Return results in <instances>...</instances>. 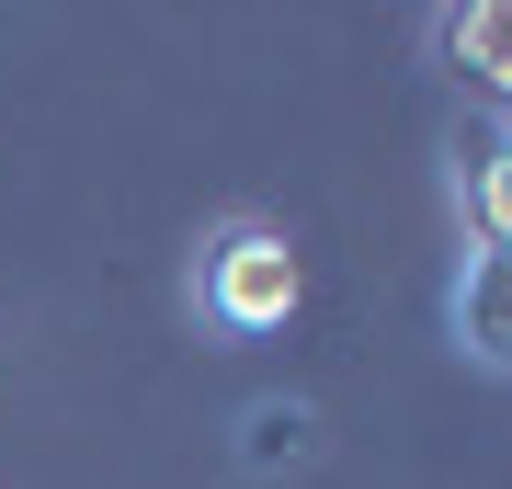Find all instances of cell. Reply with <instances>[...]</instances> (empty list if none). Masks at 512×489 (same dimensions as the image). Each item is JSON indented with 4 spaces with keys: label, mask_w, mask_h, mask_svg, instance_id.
Here are the masks:
<instances>
[{
    "label": "cell",
    "mask_w": 512,
    "mask_h": 489,
    "mask_svg": "<svg viewBox=\"0 0 512 489\" xmlns=\"http://www.w3.org/2000/svg\"><path fill=\"white\" fill-rule=\"evenodd\" d=\"M296 467V455H308V410H251V467Z\"/></svg>",
    "instance_id": "5"
},
{
    "label": "cell",
    "mask_w": 512,
    "mask_h": 489,
    "mask_svg": "<svg viewBox=\"0 0 512 489\" xmlns=\"http://www.w3.org/2000/svg\"><path fill=\"white\" fill-rule=\"evenodd\" d=\"M444 46H456V69L512 114V0H467V12H444Z\"/></svg>",
    "instance_id": "3"
},
{
    "label": "cell",
    "mask_w": 512,
    "mask_h": 489,
    "mask_svg": "<svg viewBox=\"0 0 512 489\" xmlns=\"http://www.w3.org/2000/svg\"><path fill=\"white\" fill-rule=\"evenodd\" d=\"M456 194H467V228L490 239V251H512V114L467 148V182H456Z\"/></svg>",
    "instance_id": "4"
},
{
    "label": "cell",
    "mask_w": 512,
    "mask_h": 489,
    "mask_svg": "<svg viewBox=\"0 0 512 489\" xmlns=\"http://www.w3.org/2000/svg\"><path fill=\"white\" fill-rule=\"evenodd\" d=\"M456 353L478 376H512V251H478L456 262Z\"/></svg>",
    "instance_id": "2"
},
{
    "label": "cell",
    "mask_w": 512,
    "mask_h": 489,
    "mask_svg": "<svg viewBox=\"0 0 512 489\" xmlns=\"http://www.w3.org/2000/svg\"><path fill=\"white\" fill-rule=\"evenodd\" d=\"M296 296H308V262H296V239L285 228H262V217H228L217 239H205V262H194V308L228 330V342H262V330H285L296 319Z\"/></svg>",
    "instance_id": "1"
}]
</instances>
